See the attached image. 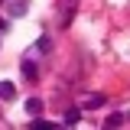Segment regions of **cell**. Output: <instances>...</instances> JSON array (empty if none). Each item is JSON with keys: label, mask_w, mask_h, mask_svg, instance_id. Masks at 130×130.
<instances>
[{"label": "cell", "mask_w": 130, "mask_h": 130, "mask_svg": "<svg viewBox=\"0 0 130 130\" xmlns=\"http://www.w3.org/2000/svg\"><path fill=\"white\" fill-rule=\"evenodd\" d=\"M0 98H3V101H10V98H13V85H10V81H3V85H0Z\"/></svg>", "instance_id": "6da1fadb"}, {"label": "cell", "mask_w": 130, "mask_h": 130, "mask_svg": "<svg viewBox=\"0 0 130 130\" xmlns=\"http://www.w3.org/2000/svg\"><path fill=\"white\" fill-rule=\"evenodd\" d=\"M39 107H42L39 98H29V101H26V111H29V114H39Z\"/></svg>", "instance_id": "7a4b0ae2"}, {"label": "cell", "mask_w": 130, "mask_h": 130, "mask_svg": "<svg viewBox=\"0 0 130 130\" xmlns=\"http://www.w3.org/2000/svg\"><path fill=\"white\" fill-rule=\"evenodd\" d=\"M75 124H78V111L72 107V111L65 114V127H75Z\"/></svg>", "instance_id": "3957f363"}, {"label": "cell", "mask_w": 130, "mask_h": 130, "mask_svg": "<svg viewBox=\"0 0 130 130\" xmlns=\"http://www.w3.org/2000/svg\"><path fill=\"white\" fill-rule=\"evenodd\" d=\"M120 124H124V117H120V114H114V117H107V127H120Z\"/></svg>", "instance_id": "277c9868"}]
</instances>
